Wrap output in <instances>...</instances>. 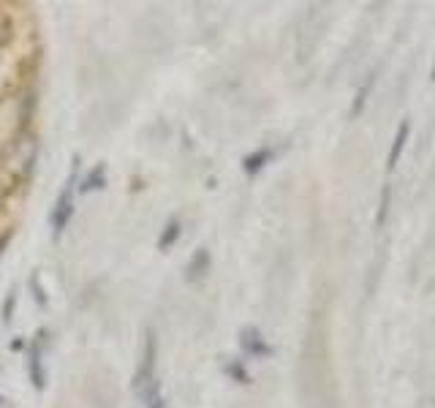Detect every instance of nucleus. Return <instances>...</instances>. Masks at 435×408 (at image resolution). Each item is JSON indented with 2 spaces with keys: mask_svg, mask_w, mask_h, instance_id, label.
Listing matches in <instances>:
<instances>
[{
  "mask_svg": "<svg viewBox=\"0 0 435 408\" xmlns=\"http://www.w3.org/2000/svg\"><path fill=\"white\" fill-rule=\"evenodd\" d=\"M38 161V133L33 128H19L0 153V169L8 188H25L36 172Z\"/></svg>",
  "mask_w": 435,
  "mask_h": 408,
  "instance_id": "obj_1",
  "label": "nucleus"
},
{
  "mask_svg": "<svg viewBox=\"0 0 435 408\" xmlns=\"http://www.w3.org/2000/svg\"><path fill=\"white\" fill-rule=\"evenodd\" d=\"M74 186H77V169L71 172V177L66 180L57 202H55V212H52V229H55V237L68 226L71 215H74Z\"/></svg>",
  "mask_w": 435,
  "mask_h": 408,
  "instance_id": "obj_2",
  "label": "nucleus"
},
{
  "mask_svg": "<svg viewBox=\"0 0 435 408\" xmlns=\"http://www.w3.org/2000/svg\"><path fill=\"white\" fill-rule=\"evenodd\" d=\"M155 357H158V340L155 335L150 332L147 340H144V354H142V362H139V370H136V379H133V387L136 392L153 387L158 379H155Z\"/></svg>",
  "mask_w": 435,
  "mask_h": 408,
  "instance_id": "obj_3",
  "label": "nucleus"
},
{
  "mask_svg": "<svg viewBox=\"0 0 435 408\" xmlns=\"http://www.w3.org/2000/svg\"><path fill=\"white\" fill-rule=\"evenodd\" d=\"M44 346H47V332H38V340L33 343V357H30V379L36 390H44V365H41Z\"/></svg>",
  "mask_w": 435,
  "mask_h": 408,
  "instance_id": "obj_4",
  "label": "nucleus"
},
{
  "mask_svg": "<svg viewBox=\"0 0 435 408\" xmlns=\"http://www.w3.org/2000/svg\"><path fill=\"white\" fill-rule=\"evenodd\" d=\"M36 106H38V96L33 88H27L22 93V99L16 103V114H19V128H30V120L36 114Z\"/></svg>",
  "mask_w": 435,
  "mask_h": 408,
  "instance_id": "obj_5",
  "label": "nucleus"
},
{
  "mask_svg": "<svg viewBox=\"0 0 435 408\" xmlns=\"http://www.w3.org/2000/svg\"><path fill=\"white\" fill-rule=\"evenodd\" d=\"M408 131H411V125H408V120H403V123H400V128H397L395 144H392V150H389V158H386V169H389V172H392V169L397 166V161H400V155H403V150H406V142H408Z\"/></svg>",
  "mask_w": 435,
  "mask_h": 408,
  "instance_id": "obj_6",
  "label": "nucleus"
},
{
  "mask_svg": "<svg viewBox=\"0 0 435 408\" xmlns=\"http://www.w3.org/2000/svg\"><path fill=\"white\" fill-rule=\"evenodd\" d=\"M242 348L250 351V354H256V357L269 354V348L264 346V340H261V335H259L256 329H245V332H242Z\"/></svg>",
  "mask_w": 435,
  "mask_h": 408,
  "instance_id": "obj_7",
  "label": "nucleus"
},
{
  "mask_svg": "<svg viewBox=\"0 0 435 408\" xmlns=\"http://www.w3.org/2000/svg\"><path fill=\"white\" fill-rule=\"evenodd\" d=\"M104 186V164L101 166H96L85 180H82V186H79V194H90V191H98Z\"/></svg>",
  "mask_w": 435,
  "mask_h": 408,
  "instance_id": "obj_8",
  "label": "nucleus"
},
{
  "mask_svg": "<svg viewBox=\"0 0 435 408\" xmlns=\"http://www.w3.org/2000/svg\"><path fill=\"white\" fill-rule=\"evenodd\" d=\"M269 158H272V150H259V153L248 155V158H245V172H248V175H256Z\"/></svg>",
  "mask_w": 435,
  "mask_h": 408,
  "instance_id": "obj_9",
  "label": "nucleus"
},
{
  "mask_svg": "<svg viewBox=\"0 0 435 408\" xmlns=\"http://www.w3.org/2000/svg\"><path fill=\"white\" fill-rule=\"evenodd\" d=\"M177 237H180V220H169V226L163 229V234H161V240H158V248H161V251L172 248V245L177 242Z\"/></svg>",
  "mask_w": 435,
  "mask_h": 408,
  "instance_id": "obj_10",
  "label": "nucleus"
},
{
  "mask_svg": "<svg viewBox=\"0 0 435 408\" xmlns=\"http://www.w3.org/2000/svg\"><path fill=\"white\" fill-rule=\"evenodd\" d=\"M14 41V19L8 14H0V49H5Z\"/></svg>",
  "mask_w": 435,
  "mask_h": 408,
  "instance_id": "obj_11",
  "label": "nucleus"
},
{
  "mask_svg": "<svg viewBox=\"0 0 435 408\" xmlns=\"http://www.w3.org/2000/svg\"><path fill=\"white\" fill-rule=\"evenodd\" d=\"M207 267H210V256H207V251H199V253L194 256V262H191L188 272H191V278H199V275H202Z\"/></svg>",
  "mask_w": 435,
  "mask_h": 408,
  "instance_id": "obj_12",
  "label": "nucleus"
},
{
  "mask_svg": "<svg viewBox=\"0 0 435 408\" xmlns=\"http://www.w3.org/2000/svg\"><path fill=\"white\" fill-rule=\"evenodd\" d=\"M370 85H373V79L359 90V96H356V103H354V114H359L362 112V103H365V96H367V90H370Z\"/></svg>",
  "mask_w": 435,
  "mask_h": 408,
  "instance_id": "obj_13",
  "label": "nucleus"
},
{
  "mask_svg": "<svg viewBox=\"0 0 435 408\" xmlns=\"http://www.w3.org/2000/svg\"><path fill=\"white\" fill-rule=\"evenodd\" d=\"M14 303H16V297H14V292L5 297V305H3V321H8L11 318V307H14Z\"/></svg>",
  "mask_w": 435,
  "mask_h": 408,
  "instance_id": "obj_14",
  "label": "nucleus"
},
{
  "mask_svg": "<svg viewBox=\"0 0 435 408\" xmlns=\"http://www.w3.org/2000/svg\"><path fill=\"white\" fill-rule=\"evenodd\" d=\"M33 292H36L38 303H41V305H47V297H44V292H41V286H38V281H36V278H33Z\"/></svg>",
  "mask_w": 435,
  "mask_h": 408,
  "instance_id": "obj_15",
  "label": "nucleus"
},
{
  "mask_svg": "<svg viewBox=\"0 0 435 408\" xmlns=\"http://www.w3.org/2000/svg\"><path fill=\"white\" fill-rule=\"evenodd\" d=\"M8 240H11V231H5V234H0V253H3V248L8 245Z\"/></svg>",
  "mask_w": 435,
  "mask_h": 408,
  "instance_id": "obj_16",
  "label": "nucleus"
},
{
  "mask_svg": "<svg viewBox=\"0 0 435 408\" xmlns=\"http://www.w3.org/2000/svg\"><path fill=\"white\" fill-rule=\"evenodd\" d=\"M433 79H435V66H433Z\"/></svg>",
  "mask_w": 435,
  "mask_h": 408,
  "instance_id": "obj_17",
  "label": "nucleus"
}]
</instances>
